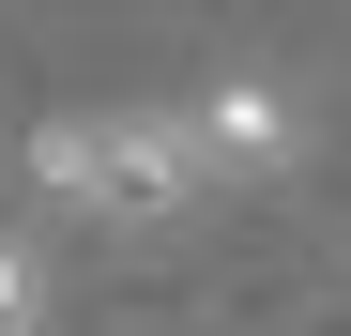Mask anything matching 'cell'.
I'll return each mask as SVG.
<instances>
[{
	"label": "cell",
	"instance_id": "6da1fadb",
	"mask_svg": "<svg viewBox=\"0 0 351 336\" xmlns=\"http://www.w3.org/2000/svg\"><path fill=\"white\" fill-rule=\"evenodd\" d=\"M31 184L62 199V214H184L199 184H214V153H199V123H168V107H77V123H46L31 138Z\"/></svg>",
	"mask_w": 351,
	"mask_h": 336
},
{
	"label": "cell",
	"instance_id": "3957f363",
	"mask_svg": "<svg viewBox=\"0 0 351 336\" xmlns=\"http://www.w3.org/2000/svg\"><path fill=\"white\" fill-rule=\"evenodd\" d=\"M0 336H46V275H31V245H0Z\"/></svg>",
	"mask_w": 351,
	"mask_h": 336
},
{
	"label": "cell",
	"instance_id": "7a4b0ae2",
	"mask_svg": "<svg viewBox=\"0 0 351 336\" xmlns=\"http://www.w3.org/2000/svg\"><path fill=\"white\" fill-rule=\"evenodd\" d=\"M184 123H199V153H214V168H245V184H275V168L306 153V107H290L275 77H214Z\"/></svg>",
	"mask_w": 351,
	"mask_h": 336
}]
</instances>
